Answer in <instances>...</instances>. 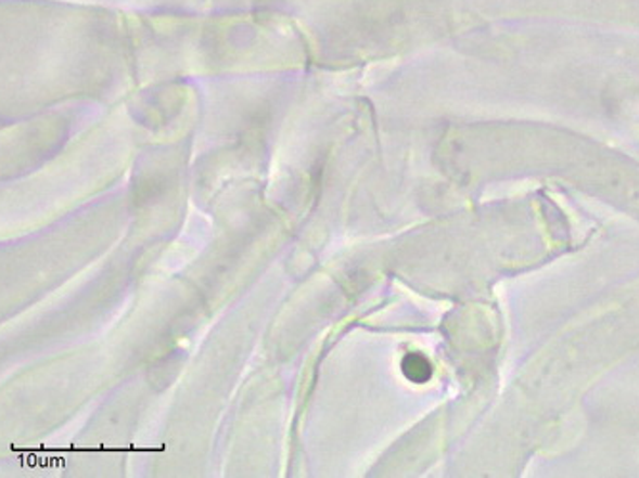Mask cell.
Here are the masks:
<instances>
[{"label":"cell","instance_id":"1","mask_svg":"<svg viewBox=\"0 0 639 478\" xmlns=\"http://www.w3.org/2000/svg\"><path fill=\"white\" fill-rule=\"evenodd\" d=\"M402 373L412 383H427L431 379V367L430 360L420 354V352H412V354H406L402 360Z\"/></svg>","mask_w":639,"mask_h":478}]
</instances>
